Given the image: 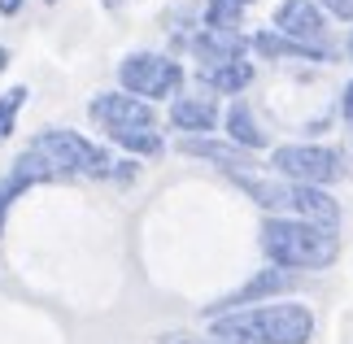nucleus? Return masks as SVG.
<instances>
[{
    "mask_svg": "<svg viewBox=\"0 0 353 344\" xmlns=\"http://www.w3.org/2000/svg\"><path fill=\"white\" fill-rule=\"evenodd\" d=\"M210 336L227 344H310L314 340V310L305 301H266V305L210 318Z\"/></svg>",
    "mask_w": 353,
    "mask_h": 344,
    "instance_id": "1",
    "label": "nucleus"
},
{
    "mask_svg": "<svg viewBox=\"0 0 353 344\" xmlns=\"http://www.w3.org/2000/svg\"><path fill=\"white\" fill-rule=\"evenodd\" d=\"M161 344H227V340H201V336H161Z\"/></svg>",
    "mask_w": 353,
    "mask_h": 344,
    "instance_id": "21",
    "label": "nucleus"
},
{
    "mask_svg": "<svg viewBox=\"0 0 353 344\" xmlns=\"http://www.w3.org/2000/svg\"><path fill=\"white\" fill-rule=\"evenodd\" d=\"M253 52H262L270 61H332V48H310V44H296V39L279 35V31H257L249 39Z\"/></svg>",
    "mask_w": 353,
    "mask_h": 344,
    "instance_id": "14",
    "label": "nucleus"
},
{
    "mask_svg": "<svg viewBox=\"0 0 353 344\" xmlns=\"http://www.w3.org/2000/svg\"><path fill=\"white\" fill-rule=\"evenodd\" d=\"M170 127L174 131H188L196 140V135H205L219 127V105L210 101V96H174L170 105Z\"/></svg>",
    "mask_w": 353,
    "mask_h": 344,
    "instance_id": "13",
    "label": "nucleus"
},
{
    "mask_svg": "<svg viewBox=\"0 0 353 344\" xmlns=\"http://www.w3.org/2000/svg\"><path fill=\"white\" fill-rule=\"evenodd\" d=\"M349 57H353V35H349Z\"/></svg>",
    "mask_w": 353,
    "mask_h": 344,
    "instance_id": "25",
    "label": "nucleus"
},
{
    "mask_svg": "<svg viewBox=\"0 0 353 344\" xmlns=\"http://www.w3.org/2000/svg\"><path fill=\"white\" fill-rule=\"evenodd\" d=\"M39 183H57V170H52L39 153H31V148H26V153L9 166V174L0 179V231H5V214H9V205L18 201L26 188H39Z\"/></svg>",
    "mask_w": 353,
    "mask_h": 344,
    "instance_id": "9",
    "label": "nucleus"
},
{
    "mask_svg": "<svg viewBox=\"0 0 353 344\" xmlns=\"http://www.w3.org/2000/svg\"><path fill=\"white\" fill-rule=\"evenodd\" d=\"M236 5H240V9H244V5H249V0H236Z\"/></svg>",
    "mask_w": 353,
    "mask_h": 344,
    "instance_id": "27",
    "label": "nucleus"
},
{
    "mask_svg": "<svg viewBox=\"0 0 353 344\" xmlns=\"http://www.w3.org/2000/svg\"><path fill=\"white\" fill-rule=\"evenodd\" d=\"M118 79H122V92L127 96H140V101H166L183 88V65L161 57V52H131L122 57L118 65Z\"/></svg>",
    "mask_w": 353,
    "mask_h": 344,
    "instance_id": "6",
    "label": "nucleus"
},
{
    "mask_svg": "<svg viewBox=\"0 0 353 344\" xmlns=\"http://www.w3.org/2000/svg\"><path fill=\"white\" fill-rule=\"evenodd\" d=\"M5 70H9V48L0 44V74H5Z\"/></svg>",
    "mask_w": 353,
    "mask_h": 344,
    "instance_id": "24",
    "label": "nucleus"
},
{
    "mask_svg": "<svg viewBox=\"0 0 353 344\" xmlns=\"http://www.w3.org/2000/svg\"><path fill=\"white\" fill-rule=\"evenodd\" d=\"M118 148H127L131 157H157L161 153V131L157 127H131V131H110Z\"/></svg>",
    "mask_w": 353,
    "mask_h": 344,
    "instance_id": "17",
    "label": "nucleus"
},
{
    "mask_svg": "<svg viewBox=\"0 0 353 344\" xmlns=\"http://www.w3.org/2000/svg\"><path fill=\"white\" fill-rule=\"evenodd\" d=\"M105 5H110V9H114V5H118V0H105Z\"/></svg>",
    "mask_w": 353,
    "mask_h": 344,
    "instance_id": "26",
    "label": "nucleus"
},
{
    "mask_svg": "<svg viewBox=\"0 0 353 344\" xmlns=\"http://www.w3.org/2000/svg\"><path fill=\"white\" fill-rule=\"evenodd\" d=\"M314 5L336 13V18H345V22H353V0H314Z\"/></svg>",
    "mask_w": 353,
    "mask_h": 344,
    "instance_id": "20",
    "label": "nucleus"
},
{
    "mask_svg": "<svg viewBox=\"0 0 353 344\" xmlns=\"http://www.w3.org/2000/svg\"><path fill=\"white\" fill-rule=\"evenodd\" d=\"M192 52H196V61H205V65L244 61L249 39H244L240 31H210V26H201V31L192 35Z\"/></svg>",
    "mask_w": 353,
    "mask_h": 344,
    "instance_id": "12",
    "label": "nucleus"
},
{
    "mask_svg": "<svg viewBox=\"0 0 353 344\" xmlns=\"http://www.w3.org/2000/svg\"><path fill=\"white\" fill-rule=\"evenodd\" d=\"M179 148H183L188 157L214 161V166L227 170V174H253V166H257V157L244 153V148H236L232 140H205V135H196V140H183Z\"/></svg>",
    "mask_w": 353,
    "mask_h": 344,
    "instance_id": "11",
    "label": "nucleus"
},
{
    "mask_svg": "<svg viewBox=\"0 0 353 344\" xmlns=\"http://www.w3.org/2000/svg\"><path fill=\"white\" fill-rule=\"evenodd\" d=\"M31 153L48 161L57 179H131V161H114L110 148H101L97 140L79 135L70 127H48L31 140Z\"/></svg>",
    "mask_w": 353,
    "mask_h": 344,
    "instance_id": "3",
    "label": "nucleus"
},
{
    "mask_svg": "<svg viewBox=\"0 0 353 344\" xmlns=\"http://www.w3.org/2000/svg\"><path fill=\"white\" fill-rule=\"evenodd\" d=\"M26 92L22 83L18 88H9V92H0V144L13 135V127H18V114H22V105H26Z\"/></svg>",
    "mask_w": 353,
    "mask_h": 344,
    "instance_id": "18",
    "label": "nucleus"
},
{
    "mask_svg": "<svg viewBox=\"0 0 353 344\" xmlns=\"http://www.w3.org/2000/svg\"><path fill=\"white\" fill-rule=\"evenodd\" d=\"M292 287V274L288 270H279V266H270V270H257L244 287H236L232 296H223L219 305H210L205 314L210 318H219V314H232V310H249V305H266L275 292H288Z\"/></svg>",
    "mask_w": 353,
    "mask_h": 344,
    "instance_id": "10",
    "label": "nucleus"
},
{
    "mask_svg": "<svg viewBox=\"0 0 353 344\" xmlns=\"http://www.w3.org/2000/svg\"><path fill=\"white\" fill-rule=\"evenodd\" d=\"M201 83L223 96H240L253 83V61H223V65H201Z\"/></svg>",
    "mask_w": 353,
    "mask_h": 344,
    "instance_id": "16",
    "label": "nucleus"
},
{
    "mask_svg": "<svg viewBox=\"0 0 353 344\" xmlns=\"http://www.w3.org/2000/svg\"><path fill=\"white\" fill-rule=\"evenodd\" d=\"M227 140H232L236 148H244V153H253V157L266 148V131L257 127L253 109L244 101H232V109H227Z\"/></svg>",
    "mask_w": 353,
    "mask_h": 344,
    "instance_id": "15",
    "label": "nucleus"
},
{
    "mask_svg": "<svg viewBox=\"0 0 353 344\" xmlns=\"http://www.w3.org/2000/svg\"><path fill=\"white\" fill-rule=\"evenodd\" d=\"M232 183L244 196H253V205L270 210V218H301V223H319V227L341 223V205L323 188L288 183V179H257V174H232Z\"/></svg>",
    "mask_w": 353,
    "mask_h": 344,
    "instance_id": "4",
    "label": "nucleus"
},
{
    "mask_svg": "<svg viewBox=\"0 0 353 344\" xmlns=\"http://www.w3.org/2000/svg\"><path fill=\"white\" fill-rule=\"evenodd\" d=\"M275 31L296 39V44H310V48H327L323 35H327V22H323V9L314 0H283L275 9Z\"/></svg>",
    "mask_w": 353,
    "mask_h": 344,
    "instance_id": "8",
    "label": "nucleus"
},
{
    "mask_svg": "<svg viewBox=\"0 0 353 344\" xmlns=\"http://www.w3.org/2000/svg\"><path fill=\"white\" fill-rule=\"evenodd\" d=\"M22 5H26V0H0V13H5V18H13Z\"/></svg>",
    "mask_w": 353,
    "mask_h": 344,
    "instance_id": "23",
    "label": "nucleus"
},
{
    "mask_svg": "<svg viewBox=\"0 0 353 344\" xmlns=\"http://www.w3.org/2000/svg\"><path fill=\"white\" fill-rule=\"evenodd\" d=\"M341 114H345V122L353 127V83H345V96H341Z\"/></svg>",
    "mask_w": 353,
    "mask_h": 344,
    "instance_id": "22",
    "label": "nucleus"
},
{
    "mask_svg": "<svg viewBox=\"0 0 353 344\" xmlns=\"http://www.w3.org/2000/svg\"><path fill=\"white\" fill-rule=\"evenodd\" d=\"M88 114H92V122H101V127H105V135H110V131H131V127H157L153 105L140 101V96H127V92H101V96H92Z\"/></svg>",
    "mask_w": 353,
    "mask_h": 344,
    "instance_id": "7",
    "label": "nucleus"
},
{
    "mask_svg": "<svg viewBox=\"0 0 353 344\" xmlns=\"http://www.w3.org/2000/svg\"><path fill=\"white\" fill-rule=\"evenodd\" d=\"M270 170L288 183L305 188H327L332 179L345 174V157L327 144H279L270 148Z\"/></svg>",
    "mask_w": 353,
    "mask_h": 344,
    "instance_id": "5",
    "label": "nucleus"
},
{
    "mask_svg": "<svg viewBox=\"0 0 353 344\" xmlns=\"http://www.w3.org/2000/svg\"><path fill=\"white\" fill-rule=\"evenodd\" d=\"M205 26L210 31H240V5L236 0H210Z\"/></svg>",
    "mask_w": 353,
    "mask_h": 344,
    "instance_id": "19",
    "label": "nucleus"
},
{
    "mask_svg": "<svg viewBox=\"0 0 353 344\" xmlns=\"http://www.w3.org/2000/svg\"><path fill=\"white\" fill-rule=\"evenodd\" d=\"M262 253L279 270H323L341 257L336 227L301 223V218H266L262 223Z\"/></svg>",
    "mask_w": 353,
    "mask_h": 344,
    "instance_id": "2",
    "label": "nucleus"
}]
</instances>
